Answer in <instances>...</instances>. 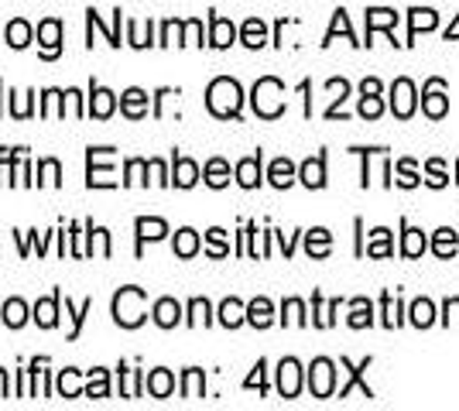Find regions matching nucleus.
Instances as JSON below:
<instances>
[{
	"label": "nucleus",
	"instance_id": "obj_4",
	"mask_svg": "<svg viewBox=\"0 0 459 411\" xmlns=\"http://www.w3.org/2000/svg\"><path fill=\"white\" fill-rule=\"evenodd\" d=\"M308 388L316 398H329L333 388H336V367H333V360H325L319 356L312 367H308Z\"/></svg>",
	"mask_w": 459,
	"mask_h": 411
},
{
	"label": "nucleus",
	"instance_id": "obj_18",
	"mask_svg": "<svg viewBox=\"0 0 459 411\" xmlns=\"http://www.w3.org/2000/svg\"><path fill=\"white\" fill-rule=\"evenodd\" d=\"M210 24H212L210 45H216V48H227V45H233V39H237V28H233L227 18H212Z\"/></svg>",
	"mask_w": 459,
	"mask_h": 411
},
{
	"label": "nucleus",
	"instance_id": "obj_57",
	"mask_svg": "<svg viewBox=\"0 0 459 411\" xmlns=\"http://www.w3.org/2000/svg\"><path fill=\"white\" fill-rule=\"evenodd\" d=\"M446 313H449V319L459 322V298H449V302H446Z\"/></svg>",
	"mask_w": 459,
	"mask_h": 411
},
{
	"label": "nucleus",
	"instance_id": "obj_41",
	"mask_svg": "<svg viewBox=\"0 0 459 411\" xmlns=\"http://www.w3.org/2000/svg\"><path fill=\"white\" fill-rule=\"evenodd\" d=\"M203 388H206V381H203V371H186V384H182V394L186 398H203Z\"/></svg>",
	"mask_w": 459,
	"mask_h": 411
},
{
	"label": "nucleus",
	"instance_id": "obj_50",
	"mask_svg": "<svg viewBox=\"0 0 459 411\" xmlns=\"http://www.w3.org/2000/svg\"><path fill=\"white\" fill-rule=\"evenodd\" d=\"M148 168H152V165H148V161H141V158H134V161H127V178H124V182H127V185H137V182H148V178H141L144 172H148Z\"/></svg>",
	"mask_w": 459,
	"mask_h": 411
},
{
	"label": "nucleus",
	"instance_id": "obj_53",
	"mask_svg": "<svg viewBox=\"0 0 459 411\" xmlns=\"http://www.w3.org/2000/svg\"><path fill=\"white\" fill-rule=\"evenodd\" d=\"M264 371H268V367H264V360H257L254 373H250L247 381H244V388H257V391H264V388H268V384H264Z\"/></svg>",
	"mask_w": 459,
	"mask_h": 411
},
{
	"label": "nucleus",
	"instance_id": "obj_23",
	"mask_svg": "<svg viewBox=\"0 0 459 411\" xmlns=\"http://www.w3.org/2000/svg\"><path fill=\"white\" fill-rule=\"evenodd\" d=\"M459 247V236L456 230H449V227H442V230H436V240H432V251L439 257H453Z\"/></svg>",
	"mask_w": 459,
	"mask_h": 411
},
{
	"label": "nucleus",
	"instance_id": "obj_40",
	"mask_svg": "<svg viewBox=\"0 0 459 411\" xmlns=\"http://www.w3.org/2000/svg\"><path fill=\"white\" fill-rule=\"evenodd\" d=\"M381 110H384L381 93H364V97H360V117L377 120V117H381Z\"/></svg>",
	"mask_w": 459,
	"mask_h": 411
},
{
	"label": "nucleus",
	"instance_id": "obj_31",
	"mask_svg": "<svg viewBox=\"0 0 459 411\" xmlns=\"http://www.w3.org/2000/svg\"><path fill=\"white\" fill-rule=\"evenodd\" d=\"M367 254H370V257H391V230H384V227H377V230L370 234V244H367Z\"/></svg>",
	"mask_w": 459,
	"mask_h": 411
},
{
	"label": "nucleus",
	"instance_id": "obj_44",
	"mask_svg": "<svg viewBox=\"0 0 459 411\" xmlns=\"http://www.w3.org/2000/svg\"><path fill=\"white\" fill-rule=\"evenodd\" d=\"M131 45H137V48H144V45H152V21H148V28L141 24V21H131Z\"/></svg>",
	"mask_w": 459,
	"mask_h": 411
},
{
	"label": "nucleus",
	"instance_id": "obj_55",
	"mask_svg": "<svg viewBox=\"0 0 459 411\" xmlns=\"http://www.w3.org/2000/svg\"><path fill=\"white\" fill-rule=\"evenodd\" d=\"M148 165H152L154 182H158V185H169V176H165V165H161V161H148Z\"/></svg>",
	"mask_w": 459,
	"mask_h": 411
},
{
	"label": "nucleus",
	"instance_id": "obj_52",
	"mask_svg": "<svg viewBox=\"0 0 459 411\" xmlns=\"http://www.w3.org/2000/svg\"><path fill=\"white\" fill-rule=\"evenodd\" d=\"M175 41H182V24H178V21H165L158 45H175Z\"/></svg>",
	"mask_w": 459,
	"mask_h": 411
},
{
	"label": "nucleus",
	"instance_id": "obj_38",
	"mask_svg": "<svg viewBox=\"0 0 459 411\" xmlns=\"http://www.w3.org/2000/svg\"><path fill=\"white\" fill-rule=\"evenodd\" d=\"M86 394L90 398H107L110 394V384H107V371H90V384H86Z\"/></svg>",
	"mask_w": 459,
	"mask_h": 411
},
{
	"label": "nucleus",
	"instance_id": "obj_30",
	"mask_svg": "<svg viewBox=\"0 0 459 411\" xmlns=\"http://www.w3.org/2000/svg\"><path fill=\"white\" fill-rule=\"evenodd\" d=\"M4 39H7V45H14V48H24L28 41H31V28H28V21H11L7 24V31H4Z\"/></svg>",
	"mask_w": 459,
	"mask_h": 411
},
{
	"label": "nucleus",
	"instance_id": "obj_49",
	"mask_svg": "<svg viewBox=\"0 0 459 411\" xmlns=\"http://www.w3.org/2000/svg\"><path fill=\"white\" fill-rule=\"evenodd\" d=\"M41 114H45V117L65 114V107H62V93H58V90H48V93H45V107H41Z\"/></svg>",
	"mask_w": 459,
	"mask_h": 411
},
{
	"label": "nucleus",
	"instance_id": "obj_8",
	"mask_svg": "<svg viewBox=\"0 0 459 411\" xmlns=\"http://www.w3.org/2000/svg\"><path fill=\"white\" fill-rule=\"evenodd\" d=\"M302 388V367H299V360H281V367H278V391L281 398H295Z\"/></svg>",
	"mask_w": 459,
	"mask_h": 411
},
{
	"label": "nucleus",
	"instance_id": "obj_20",
	"mask_svg": "<svg viewBox=\"0 0 459 411\" xmlns=\"http://www.w3.org/2000/svg\"><path fill=\"white\" fill-rule=\"evenodd\" d=\"M244 319H247V309H244L237 298H227V302L220 305V322H223L227 330H237Z\"/></svg>",
	"mask_w": 459,
	"mask_h": 411
},
{
	"label": "nucleus",
	"instance_id": "obj_12",
	"mask_svg": "<svg viewBox=\"0 0 459 411\" xmlns=\"http://www.w3.org/2000/svg\"><path fill=\"white\" fill-rule=\"evenodd\" d=\"M58 298H62V295L56 292L52 298H41L39 305H35V322H39L41 330H52L58 322Z\"/></svg>",
	"mask_w": 459,
	"mask_h": 411
},
{
	"label": "nucleus",
	"instance_id": "obj_32",
	"mask_svg": "<svg viewBox=\"0 0 459 411\" xmlns=\"http://www.w3.org/2000/svg\"><path fill=\"white\" fill-rule=\"evenodd\" d=\"M268 41V28H264V21L250 18L247 24H244V45L247 48H261Z\"/></svg>",
	"mask_w": 459,
	"mask_h": 411
},
{
	"label": "nucleus",
	"instance_id": "obj_46",
	"mask_svg": "<svg viewBox=\"0 0 459 411\" xmlns=\"http://www.w3.org/2000/svg\"><path fill=\"white\" fill-rule=\"evenodd\" d=\"M206 240H210V254L212 257H227L230 254V247H227V234L216 227V230H210L206 234Z\"/></svg>",
	"mask_w": 459,
	"mask_h": 411
},
{
	"label": "nucleus",
	"instance_id": "obj_56",
	"mask_svg": "<svg viewBox=\"0 0 459 411\" xmlns=\"http://www.w3.org/2000/svg\"><path fill=\"white\" fill-rule=\"evenodd\" d=\"M360 93H381V82H377V79H364Z\"/></svg>",
	"mask_w": 459,
	"mask_h": 411
},
{
	"label": "nucleus",
	"instance_id": "obj_37",
	"mask_svg": "<svg viewBox=\"0 0 459 411\" xmlns=\"http://www.w3.org/2000/svg\"><path fill=\"white\" fill-rule=\"evenodd\" d=\"M79 371H62L58 373V394L62 398H79Z\"/></svg>",
	"mask_w": 459,
	"mask_h": 411
},
{
	"label": "nucleus",
	"instance_id": "obj_24",
	"mask_svg": "<svg viewBox=\"0 0 459 411\" xmlns=\"http://www.w3.org/2000/svg\"><path fill=\"white\" fill-rule=\"evenodd\" d=\"M90 114L100 120H107L110 114H114V93L110 90H100V86H93V103H90Z\"/></svg>",
	"mask_w": 459,
	"mask_h": 411
},
{
	"label": "nucleus",
	"instance_id": "obj_5",
	"mask_svg": "<svg viewBox=\"0 0 459 411\" xmlns=\"http://www.w3.org/2000/svg\"><path fill=\"white\" fill-rule=\"evenodd\" d=\"M107 158H114V148H90V185L103 189V185H117L114 168L103 165Z\"/></svg>",
	"mask_w": 459,
	"mask_h": 411
},
{
	"label": "nucleus",
	"instance_id": "obj_36",
	"mask_svg": "<svg viewBox=\"0 0 459 411\" xmlns=\"http://www.w3.org/2000/svg\"><path fill=\"white\" fill-rule=\"evenodd\" d=\"M24 319H28V305H24L21 298H11V302L4 305V322H7L11 330H18V326H24Z\"/></svg>",
	"mask_w": 459,
	"mask_h": 411
},
{
	"label": "nucleus",
	"instance_id": "obj_51",
	"mask_svg": "<svg viewBox=\"0 0 459 411\" xmlns=\"http://www.w3.org/2000/svg\"><path fill=\"white\" fill-rule=\"evenodd\" d=\"M58 172H62V168H58L56 158H45V161H41V185H58Z\"/></svg>",
	"mask_w": 459,
	"mask_h": 411
},
{
	"label": "nucleus",
	"instance_id": "obj_13",
	"mask_svg": "<svg viewBox=\"0 0 459 411\" xmlns=\"http://www.w3.org/2000/svg\"><path fill=\"white\" fill-rule=\"evenodd\" d=\"M199 182V165L192 158H175V185L178 189H192Z\"/></svg>",
	"mask_w": 459,
	"mask_h": 411
},
{
	"label": "nucleus",
	"instance_id": "obj_16",
	"mask_svg": "<svg viewBox=\"0 0 459 411\" xmlns=\"http://www.w3.org/2000/svg\"><path fill=\"white\" fill-rule=\"evenodd\" d=\"M237 182H240L244 189H254V185L261 182V155L244 158V161L237 165Z\"/></svg>",
	"mask_w": 459,
	"mask_h": 411
},
{
	"label": "nucleus",
	"instance_id": "obj_14",
	"mask_svg": "<svg viewBox=\"0 0 459 411\" xmlns=\"http://www.w3.org/2000/svg\"><path fill=\"white\" fill-rule=\"evenodd\" d=\"M120 107H124V114L127 117H144L148 114V93L144 90H127L124 97H120Z\"/></svg>",
	"mask_w": 459,
	"mask_h": 411
},
{
	"label": "nucleus",
	"instance_id": "obj_19",
	"mask_svg": "<svg viewBox=\"0 0 459 411\" xmlns=\"http://www.w3.org/2000/svg\"><path fill=\"white\" fill-rule=\"evenodd\" d=\"M329 247H333V236H329V230H323V227L308 230V236H306L308 257H325V254H329Z\"/></svg>",
	"mask_w": 459,
	"mask_h": 411
},
{
	"label": "nucleus",
	"instance_id": "obj_9",
	"mask_svg": "<svg viewBox=\"0 0 459 411\" xmlns=\"http://www.w3.org/2000/svg\"><path fill=\"white\" fill-rule=\"evenodd\" d=\"M39 41H41V56H45V59H56L58 48H62V24H58L56 18L41 21Z\"/></svg>",
	"mask_w": 459,
	"mask_h": 411
},
{
	"label": "nucleus",
	"instance_id": "obj_58",
	"mask_svg": "<svg viewBox=\"0 0 459 411\" xmlns=\"http://www.w3.org/2000/svg\"><path fill=\"white\" fill-rule=\"evenodd\" d=\"M446 39H449V41H456V39H459V18L453 21V28H449V31H446Z\"/></svg>",
	"mask_w": 459,
	"mask_h": 411
},
{
	"label": "nucleus",
	"instance_id": "obj_47",
	"mask_svg": "<svg viewBox=\"0 0 459 411\" xmlns=\"http://www.w3.org/2000/svg\"><path fill=\"white\" fill-rule=\"evenodd\" d=\"M398 322H402V315H398V298H394V295H384V326L394 330Z\"/></svg>",
	"mask_w": 459,
	"mask_h": 411
},
{
	"label": "nucleus",
	"instance_id": "obj_28",
	"mask_svg": "<svg viewBox=\"0 0 459 411\" xmlns=\"http://www.w3.org/2000/svg\"><path fill=\"white\" fill-rule=\"evenodd\" d=\"M343 367H346V371H350V381H346L343 388H340V398H346V394H350V388H353V384H360V388H364V398H374V391H370V388H367V384H364V371H367V367H370V360H364L360 367H350V360H343Z\"/></svg>",
	"mask_w": 459,
	"mask_h": 411
},
{
	"label": "nucleus",
	"instance_id": "obj_26",
	"mask_svg": "<svg viewBox=\"0 0 459 411\" xmlns=\"http://www.w3.org/2000/svg\"><path fill=\"white\" fill-rule=\"evenodd\" d=\"M411 322H415L419 330L432 326V322H436V305H432L429 298H415V302H411Z\"/></svg>",
	"mask_w": 459,
	"mask_h": 411
},
{
	"label": "nucleus",
	"instance_id": "obj_43",
	"mask_svg": "<svg viewBox=\"0 0 459 411\" xmlns=\"http://www.w3.org/2000/svg\"><path fill=\"white\" fill-rule=\"evenodd\" d=\"M398 185H404V189H415L419 185V172H415V161H398Z\"/></svg>",
	"mask_w": 459,
	"mask_h": 411
},
{
	"label": "nucleus",
	"instance_id": "obj_7",
	"mask_svg": "<svg viewBox=\"0 0 459 411\" xmlns=\"http://www.w3.org/2000/svg\"><path fill=\"white\" fill-rule=\"evenodd\" d=\"M421 110H425L432 120L446 117L449 99H446V82H442V79H432V82L425 86V93H421Z\"/></svg>",
	"mask_w": 459,
	"mask_h": 411
},
{
	"label": "nucleus",
	"instance_id": "obj_34",
	"mask_svg": "<svg viewBox=\"0 0 459 411\" xmlns=\"http://www.w3.org/2000/svg\"><path fill=\"white\" fill-rule=\"evenodd\" d=\"M206 182H210L212 189H223L230 182V165L223 158H212L210 165H206Z\"/></svg>",
	"mask_w": 459,
	"mask_h": 411
},
{
	"label": "nucleus",
	"instance_id": "obj_21",
	"mask_svg": "<svg viewBox=\"0 0 459 411\" xmlns=\"http://www.w3.org/2000/svg\"><path fill=\"white\" fill-rule=\"evenodd\" d=\"M394 24H398V14H394V11H387V7H377V11L370 7V11H367V31H370V35H374L377 28L391 31Z\"/></svg>",
	"mask_w": 459,
	"mask_h": 411
},
{
	"label": "nucleus",
	"instance_id": "obj_29",
	"mask_svg": "<svg viewBox=\"0 0 459 411\" xmlns=\"http://www.w3.org/2000/svg\"><path fill=\"white\" fill-rule=\"evenodd\" d=\"M408 24H411V39H415L419 31H432V28L439 24V18H436V11L415 7V11H411V18H408Z\"/></svg>",
	"mask_w": 459,
	"mask_h": 411
},
{
	"label": "nucleus",
	"instance_id": "obj_48",
	"mask_svg": "<svg viewBox=\"0 0 459 411\" xmlns=\"http://www.w3.org/2000/svg\"><path fill=\"white\" fill-rule=\"evenodd\" d=\"M182 45H203V21H186L182 24Z\"/></svg>",
	"mask_w": 459,
	"mask_h": 411
},
{
	"label": "nucleus",
	"instance_id": "obj_10",
	"mask_svg": "<svg viewBox=\"0 0 459 411\" xmlns=\"http://www.w3.org/2000/svg\"><path fill=\"white\" fill-rule=\"evenodd\" d=\"M247 322L250 326H257V330H268L271 322H274V309H271L268 298H254L247 305Z\"/></svg>",
	"mask_w": 459,
	"mask_h": 411
},
{
	"label": "nucleus",
	"instance_id": "obj_33",
	"mask_svg": "<svg viewBox=\"0 0 459 411\" xmlns=\"http://www.w3.org/2000/svg\"><path fill=\"white\" fill-rule=\"evenodd\" d=\"M425 247H429L425 234L408 227V230H404V240H402V254L404 257H419V254H425Z\"/></svg>",
	"mask_w": 459,
	"mask_h": 411
},
{
	"label": "nucleus",
	"instance_id": "obj_42",
	"mask_svg": "<svg viewBox=\"0 0 459 411\" xmlns=\"http://www.w3.org/2000/svg\"><path fill=\"white\" fill-rule=\"evenodd\" d=\"M189 322L192 326H210V302L206 298H192L189 305Z\"/></svg>",
	"mask_w": 459,
	"mask_h": 411
},
{
	"label": "nucleus",
	"instance_id": "obj_1",
	"mask_svg": "<svg viewBox=\"0 0 459 411\" xmlns=\"http://www.w3.org/2000/svg\"><path fill=\"white\" fill-rule=\"evenodd\" d=\"M240 103H244V93H240V82L237 79H212L210 93H206V107H210L216 117H237L240 114Z\"/></svg>",
	"mask_w": 459,
	"mask_h": 411
},
{
	"label": "nucleus",
	"instance_id": "obj_15",
	"mask_svg": "<svg viewBox=\"0 0 459 411\" xmlns=\"http://www.w3.org/2000/svg\"><path fill=\"white\" fill-rule=\"evenodd\" d=\"M302 182H306L308 189H323L325 185V161H323V155L319 158H308L306 165H302Z\"/></svg>",
	"mask_w": 459,
	"mask_h": 411
},
{
	"label": "nucleus",
	"instance_id": "obj_2",
	"mask_svg": "<svg viewBox=\"0 0 459 411\" xmlns=\"http://www.w3.org/2000/svg\"><path fill=\"white\" fill-rule=\"evenodd\" d=\"M254 110L264 120L281 117V110H285V86L274 76L257 79V86H254Z\"/></svg>",
	"mask_w": 459,
	"mask_h": 411
},
{
	"label": "nucleus",
	"instance_id": "obj_25",
	"mask_svg": "<svg viewBox=\"0 0 459 411\" xmlns=\"http://www.w3.org/2000/svg\"><path fill=\"white\" fill-rule=\"evenodd\" d=\"M165 234H169L165 219H148V216L137 219V240H141V244H144V240H161Z\"/></svg>",
	"mask_w": 459,
	"mask_h": 411
},
{
	"label": "nucleus",
	"instance_id": "obj_3",
	"mask_svg": "<svg viewBox=\"0 0 459 411\" xmlns=\"http://www.w3.org/2000/svg\"><path fill=\"white\" fill-rule=\"evenodd\" d=\"M114 319L127 330L141 326L144 322V292L141 288H120L114 298Z\"/></svg>",
	"mask_w": 459,
	"mask_h": 411
},
{
	"label": "nucleus",
	"instance_id": "obj_27",
	"mask_svg": "<svg viewBox=\"0 0 459 411\" xmlns=\"http://www.w3.org/2000/svg\"><path fill=\"white\" fill-rule=\"evenodd\" d=\"M175 388V377L169 371H152L148 373V391L154 394V398H169Z\"/></svg>",
	"mask_w": 459,
	"mask_h": 411
},
{
	"label": "nucleus",
	"instance_id": "obj_11",
	"mask_svg": "<svg viewBox=\"0 0 459 411\" xmlns=\"http://www.w3.org/2000/svg\"><path fill=\"white\" fill-rule=\"evenodd\" d=\"M268 178H271V185H274V189H288V185L295 182V165H291L288 158H274V161H271Z\"/></svg>",
	"mask_w": 459,
	"mask_h": 411
},
{
	"label": "nucleus",
	"instance_id": "obj_39",
	"mask_svg": "<svg viewBox=\"0 0 459 411\" xmlns=\"http://www.w3.org/2000/svg\"><path fill=\"white\" fill-rule=\"evenodd\" d=\"M281 319H285V326H306V305L299 298H288Z\"/></svg>",
	"mask_w": 459,
	"mask_h": 411
},
{
	"label": "nucleus",
	"instance_id": "obj_22",
	"mask_svg": "<svg viewBox=\"0 0 459 411\" xmlns=\"http://www.w3.org/2000/svg\"><path fill=\"white\" fill-rule=\"evenodd\" d=\"M370 322H374V305L367 298H353V305H350V326L353 330H364Z\"/></svg>",
	"mask_w": 459,
	"mask_h": 411
},
{
	"label": "nucleus",
	"instance_id": "obj_35",
	"mask_svg": "<svg viewBox=\"0 0 459 411\" xmlns=\"http://www.w3.org/2000/svg\"><path fill=\"white\" fill-rule=\"evenodd\" d=\"M195 251H199V234H195V230H178V234H175V254L192 257Z\"/></svg>",
	"mask_w": 459,
	"mask_h": 411
},
{
	"label": "nucleus",
	"instance_id": "obj_45",
	"mask_svg": "<svg viewBox=\"0 0 459 411\" xmlns=\"http://www.w3.org/2000/svg\"><path fill=\"white\" fill-rule=\"evenodd\" d=\"M425 176H429V182H432V189H442L449 178H446V165H442L439 158H432L429 165H425Z\"/></svg>",
	"mask_w": 459,
	"mask_h": 411
},
{
	"label": "nucleus",
	"instance_id": "obj_6",
	"mask_svg": "<svg viewBox=\"0 0 459 411\" xmlns=\"http://www.w3.org/2000/svg\"><path fill=\"white\" fill-rule=\"evenodd\" d=\"M391 110H394V117L402 120L415 114V86H411V79H394V86H391Z\"/></svg>",
	"mask_w": 459,
	"mask_h": 411
},
{
	"label": "nucleus",
	"instance_id": "obj_17",
	"mask_svg": "<svg viewBox=\"0 0 459 411\" xmlns=\"http://www.w3.org/2000/svg\"><path fill=\"white\" fill-rule=\"evenodd\" d=\"M178 315H182V309H178L175 298H161V302L154 305V322H158L161 330H172L175 322H178Z\"/></svg>",
	"mask_w": 459,
	"mask_h": 411
},
{
	"label": "nucleus",
	"instance_id": "obj_54",
	"mask_svg": "<svg viewBox=\"0 0 459 411\" xmlns=\"http://www.w3.org/2000/svg\"><path fill=\"white\" fill-rule=\"evenodd\" d=\"M11 97H14V93H11ZM28 97H31V93L14 97V117H28V114H31V103H28Z\"/></svg>",
	"mask_w": 459,
	"mask_h": 411
},
{
	"label": "nucleus",
	"instance_id": "obj_59",
	"mask_svg": "<svg viewBox=\"0 0 459 411\" xmlns=\"http://www.w3.org/2000/svg\"><path fill=\"white\" fill-rule=\"evenodd\" d=\"M0 398H7V373L0 371Z\"/></svg>",
	"mask_w": 459,
	"mask_h": 411
}]
</instances>
